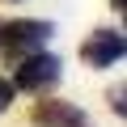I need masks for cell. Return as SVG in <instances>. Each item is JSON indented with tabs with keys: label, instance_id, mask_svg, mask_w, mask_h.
I'll return each instance as SVG.
<instances>
[{
	"label": "cell",
	"instance_id": "cell-1",
	"mask_svg": "<svg viewBox=\"0 0 127 127\" xmlns=\"http://www.w3.org/2000/svg\"><path fill=\"white\" fill-rule=\"evenodd\" d=\"M64 76V59L59 55H47V51H30L17 59V72H13V89H26V93H42L51 89L55 81Z\"/></svg>",
	"mask_w": 127,
	"mask_h": 127
},
{
	"label": "cell",
	"instance_id": "cell-2",
	"mask_svg": "<svg viewBox=\"0 0 127 127\" xmlns=\"http://www.w3.org/2000/svg\"><path fill=\"white\" fill-rule=\"evenodd\" d=\"M51 34H55L51 21H4L0 26V55L4 59H21L34 47H42Z\"/></svg>",
	"mask_w": 127,
	"mask_h": 127
},
{
	"label": "cell",
	"instance_id": "cell-4",
	"mask_svg": "<svg viewBox=\"0 0 127 127\" xmlns=\"http://www.w3.org/2000/svg\"><path fill=\"white\" fill-rule=\"evenodd\" d=\"M30 123H34V127H93V119H89L81 106L59 102V97L38 102V106H34V114H30Z\"/></svg>",
	"mask_w": 127,
	"mask_h": 127
},
{
	"label": "cell",
	"instance_id": "cell-6",
	"mask_svg": "<svg viewBox=\"0 0 127 127\" xmlns=\"http://www.w3.org/2000/svg\"><path fill=\"white\" fill-rule=\"evenodd\" d=\"M110 4H114V9H123V4H127V0H110Z\"/></svg>",
	"mask_w": 127,
	"mask_h": 127
},
{
	"label": "cell",
	"instance_id": "cell-5",
	"mask_svg": "<svg viewBox=\"0 0 127 127\" xmlns=\"http://www.w3.org/2000/svg\"><path fill=\"white\" fill-rule=\"evenodd\" d=\"M13 93H17V89H13V81H4V76H0V114L13 106Z\"/></svg>",
	"mask_w": 127,
	"mask_h": 127
},
{
	"label": "cell",
	"instance_id": "cell-3",
	"mask_svg": "<svg viewBox=\"0 0 127 127\" xmlns=\"http://www.w3.org/2000/svg\"><path fill=\"white\" fill-rule=\"evenodd\" d=\"M127 55V34H119V30H93L85 42H81V59L89 64V68H110V64H119Z\"/></svg>",
	"mask_w": 127,
	"mask_h": 127
}]
</instances>
